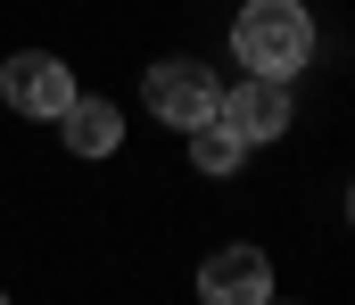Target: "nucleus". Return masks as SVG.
Here are the masks:
<instances>
[{
  "label": "nucleus",
  "instance_id": "6e6552de",
  "mask_svg": "<svg viewBox=\"0 0 355 305\" xmlns=\"http://www.w3.org/2000/svg\"><path fill=\"white\" fill-rule=\"evenodd\" d=\"M0 305H8V297H0Z\"/></svg>",
  "mask_w": 355,
  "mask_h": 305
},
{
  "label": "nucleus",
  "instance_id": "f03ea898",
  "mask_svg": "<svg viewBox=\"0 0 355 305\" xmlns=\"http://www.w3.org/2000/svg\"><path fill=\"white\" fill-rule=\"evenodd\" d=\"M215 100H223V83H215L198 58H166V66H149V83H141V107H149L157 124H174V132L215 124Z\"/></svg>",
  "mask_w": 355,
  "mask_h": 305
},
{
  "label": "nucleus",
  "instance_id": "0eeeda50",
  "mask_svg": "<svg viewBox=\"0 0 355 305\" xmlns=\"http://www.w3.org/2000/svg\"><path fill=\"white\" fill-rule=\"evenodd\" d=\"M240 157H248V149H240L223 124H198V132H190V165H198V174H240Z\"/></svg>",
  "mask_w": 355,
  "mask_h": 305
},
{
  "label": "nucleus",
  "instance_id": "20e7f679",
  "mask_svg": "<svg viewBox=\"0 0 355 305\" xmlns=\"http://www.w3.org/2000/svg\"><path fill=\"white\" fill-rule=\"evenodd\" d=\"M0 100L17 107V115H33V124H58V115L75 107V75H67V58H50V50H17V58L0 66Z\"/></svg>",
  "mask_w": 355,
  "mask_h": 305
},
{
  "label": "nucleus",
  "instance_id": "39448f33",
  "mask_svg": "<svg viewBox=\"0 0 355 305\" xmlns=\"http://www.w3.org/2000/svg\"><path fill=\"white\" fill-rule=\"evenodd\" d=\"M198 305H272L265 248H215V256L198 264Z\"/></svg>",
  "mask_w": 355,
  "mask_h": 305
},
{
  "label": "nucleus",
  "instance_id": "7ed1b4c3",
  "mask_svg": "<svg viewBox=\"0 0 355 305\" xmlns=\"http://www.w3.org/2000/svg\"><path fill=\"white\" fill-rule=\"evenodd\" d=\"M215 124H223L240 149L281 140V132L297 124V91H289V83H265V75H240V91H223V100H215Z\"/></svg>",
  "mask_w": 355,
  "mask_h": 305
},
{
  "label": "nucleus",
  "instance_id": "f257e3e1",
  "mask_svg": "<svg viewBox=\"0 0 355 305\" xmlns=\"http://www.w3.org/2000/svg\"><path fill=\"white\" fill-rule=\"evenodd\" d=\"M232 50H240L248 75H265V83H297L306 58H314V17H306V0H248L240 25H232Z\"/></svg>",
  "mask_w": 355,
  "mask_h": 305
},
{
  "label": "nucleus",
  "instance_id": "423d86ee",
  "mask_svg": "<svg viewBox=\"0 0 355 305\" xmlns=\"http://www.w3.org/2000/svg\"><path fill=\"white\" fill-rule=\"evenodd\" d=\"M58 124H67V149H75V157H116V149H124L116 100H83V91H75V107H67Z\"/></svg>",
  "mask_w": 355,
  "mask_h": 305
}]
</instances>
